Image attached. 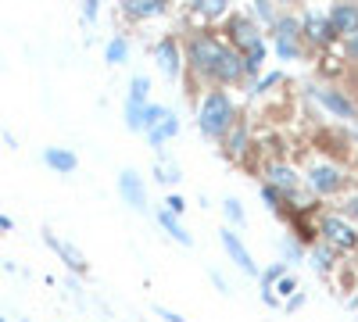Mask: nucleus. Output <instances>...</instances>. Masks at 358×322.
I'll use <instances>...</instances> for the list:
<instances>
[{
	"instance_id": "obj_6",
	"label": "nucleus",
	"mask_w": 358,
	"mask_h": 322,
	"mask_svg": "<svg viewBox=\"0 0 358 322\" xmlns=\"http://www.w3.org/2000/svg\"><path fill=\"white\" fill-rule=\"evenodd\" d=\"M308 183H312V190H315V193L330 197V193H337V190L344 186V175H341L334 165H315V168L308 172Z\"/></svg>"
},
{
	"instance_id": "obj_14",
	"label": "nucleus",
	"mask_w": 358,
	"mask_h": 322,
	"mask_svg": "<svg viewBox=\"0 0 358 322\" xmlns=\"http://www.w3.org/2000/svg\"><path fill=\"white\" fill-rule=\"evenodd\" d=\"M118 186H122V193L129 197L133 208H143V183H140V175H136V172H122Z\"/></svg>"
},
{
	"instance_id": "obj_13",
	"label": "nucleus",
	"mask_w": 358,
	"mask_h": 322,
	"mask_svg": "<svg viewBox=\"0 0 358 322\" xmlns=\"http://www.w3.org/2000/svg\"><path fill=\"white\" fill-rule=\"evenodd\" d=\"M158 57H162L165 75L176 79V75H179V47H176V40H162V43H158Z\"/></svg>"
},
{
	"instance_id": "obj_22",
	"label": "nucleus",
	"mask_w": 358,
	"mask_h": 322,
	"mask_svg": "<svg viewBox=\"0 0 358 322\" xmlns=\"http://www.w3.org/2000/svg\"><path fill=\"white\" fill-rule=\"evenodd\" d=\"M283 276H287V265H283V261H276V265L262 276V290H273V283H280Z\"/></svg>"
},
{
	"instance_id": "obj_31",
	"label": "nucleus",
	"mask_w": 358,
	"mask_h": 322,
	"mask_svg": "<svg viewBox=\"0 0 358 322\" xmlns=\"http://www.w3.org/2000/svg\"><path fill=\"white\" fill-rule=\"evenodd\" d=\"M315 269H319V272H326V269H330V254L315 251Z\"/></svg>"
},
{
	"instance_id": "obj_16",
	"label": "nucleus",
	"mask_w": 358,
	"mask_h": 322,
	"mask_svg": "<svg viewBox=\"0 0 358 322\" xmlns=\"http://www.w3.org/2000/svg\"><path fill=\"white\" fill-rule=\"evenodd\" d=\"M158 222H162V226H165V229H169V233H172V237H176L179 244H183V247H190V244H194V237H190V233H187L183 226H179V222H176V215H169V212H162V215H158Z\"/></svg>"
},
{
	"instance_id": "obj_21",
	"label": "nucleus",
	"mask_w": 358,
	"mask_h": 322,
	"mask_svg": "<svg viewBox=\"0 0 358 322\" xmlns=\"http://www.w3.org/2000/svg\"><path fill=\"white\" fill-rule=\"evenodd\" d=\"M201 15H208V18H215V15H222L226 11V0H197L194 4Z\"/></svg>"
},
{
	"instance_id": "obj_17",
	"label": "nucleus",
	"mask_w": 358,
	"mask_h": 322,
	"mask_svg": "<svg viewBox=\"0 0 358 322\" xmlns=\"http://www.w3.org/2000/svg\"><path fill=\"white\" fill-rule=\"evenodd\" d=\"M165 119H169V108H162V104H147V111H143V129H147V133H155Z\"/></svg>"
},
{
	"instance_id": "obj_29",
	"label": "nucleus",
	"mask_w": 358,
	"mask_h": 322,
	"mask_svg": "<svg viewBox=\"0 0 358 322\" xmlns=\"http://www.w3.org/2000/svg\"><path fill=\"white\" fill-rule=\"evenodd\" d=\"M165 204H169V215H183V208H187V200H183V197H176V193H172Z\"/></svg>"
},
{
	"instance_id": "obj_3",
	"label": "nucleus",
	"mask_w": 358,
	"mask_h": 322,
	"mask_svg": "<svg viewBox=\"0 0 358 322\" xmlns=\"http://www.w3.org/2000/svg\"><path fill=\"white\" fill-rule=\"evenodd\" d=\"M319 229H322V237L330 240L337 251H351V247H358V229H355L351 222H344L341 215H326Z\"/></svg>"
},
{
	"instance_id": "obj_5",
	"label": "nucleus",
	"mask_w": 358,
	"mask_h": 322,
	"mask_svg": "<svg viewBox=\"0 0 358 322\" xmlns=\"http://www.w3.org/2000/svg\"><path fill=\"white\" fill-rule=\"evenodd\" d=\"M297 33H301V22H294V18H280L273 25V36H276V50L283 61H290V57H297Z\"/></svg>"
},
{
	"instance_id": "obj_24",
	"label": "nucleus",
	"mask_w": 358,
	"mask_h": 322,
	"mask_svg": "<svg viewBox=\"0 0 358 322\" xmlns=\"http://www.w3.org/2000/svg\"><path fill=\"white\" fill-rule=\"evenodd\" d=\"M244 61H248V72H255V68L265 61V40H262V43H255V47L244 54Z\"/></svg>"
},
{
	"instance_id": "obj_28",
	"label": "nucleus",
	"mask_w": 358,
	"mask_h": 322,
	"mask_svg": "<svg viewBox=\"0 0 358 322\" xmlns=\"http://www.w3.org/2000/svg\"><path fill=\"white\" fill-rule=\"evenodd\" d=\"M158 180H165V183H179L183 175H179V168H176V165H165V168L158 172Z\"/></svg>"
},
{
	"instance_id": "obj_32",
	"label": "nucleus",
	"mask_w": 358,
	"mask_h": 322,
	"mask_svg": "<svg viewBox=\"0 0 358 322\" xmlns=\"http://www.w3.org/2000/svg\"><path fill=\"white\" fill-rule=\"evenodd\" d=\"M255 11H258V15H262L265 22H273V8H268L265 0H258V4H255Z\"/></svg>"
},
{
	"instance_id": "obj_23",
	"label": "nucleus",
	"mask_w": 358,
	"mask_h": 322,
	"mask_svg": "<svg viewBox=\"0 0 358 322\" xmlns=\"http://www.w3.org/2000/svg\"><path fill=\"white\" fill-rule=\"evenodd\" d=\"M262 200L268 204V208H283V193L273 183H262Z\"/></svg>"
},
{
	"instance_id": "obj_25",
	"label": "nucleus",
	"mask_w": 358,
	"mask_h": 322,
	"mask_svg": "<svg viewBox=\"0 0 358 322\" xmlns=\"http://www.w3.org/2000/svg\"><path fill=\"white\" fill-rule=\"evenodd\" d=\"M222 208H226V215H229L236 226H244L248 215H244V208H241V200H233V197H229V200H222Z\"/></svg>"
},
{
	"instance_id": "obj_2",
	"label": "nucleus",
	"mask_w": 358,
	"mask_h": 322,
	"mask_svg": "<svg viewBox=\"0 0 358 322\" xmlns=\"http://www.w3.org/2000/svg\"><path fill=\"white\" fill-rule=\"evenodd\" d=\"M233 122H236V108H233L229 94H222V90L204 94L201 111H197V126H201V133H204V136H212V140H219V136H226V133L233 129Z\"/></svg>"
},
{
	"instance_id": "obj_33",
	"label": "nucleus",
	"mask_w": 358,
	"mask_h": 322,
	"mask_svg": "<svg viewBox=\"0 0 358 322\" xmlns=\"http://www.w3.org/2000/svg\"><path fill=\"white\" fill-rule=\"evenodd\" d=\"M344 212H348L351 219H358V193H355V197H351V200L344 204Z\"/></svg>"
},
{
	"instance_id": "obj_15",
	"label": "nucleus",
	"mask_w": 358,
	"mask_h": 322,
	"mask_svg": "<svg viewBox=\"0 0 358 322\" xmlns=\"http://www.w3.org/2000/svg\"><path fill=\"white\" fill-rule=\"evenodd\" d=\"M226 151H229L233 158L248 151V122H233V129H229V136H226Z\"/></svg>"
},
{
	"instance_id": "obj_19",
	"label": "nucleus",
	"mask_w": 358,
	"mask_h": 322,
	"mask_svg": "<svg viewBox=\"0 0 358 322\" xmlns=\"http://www.w3.org/2000/svg\"><path fill=\"white\" fill-rule=\"evenodd\" d=\"M176 133H179V119H172V115H169V119H165V122H162V126L151 133V143L158 147V143H165V140H169V136H176Z\"/></svg>"
},
{
	"instance_id": "obj_7",
	"label": "nucleus",
	"mask_w": 358,
	"mask_h": 322,
	"mask_svg": "<svg viewBox=\"0 0 358 322\" xmlns=\"http://www.w3.org/2000/svg\"><path fill=\"white\" fill-rule=\"evenodd\" d=\"M219 237H222V247H226V254L236 261V265H241L248 276H258V265H255V258L248 254V247L241 244V237H236L233 229H219Z\"/></svg>"
},
{
	"instance_id": "obj_20",
	"label": "nucleus",
	"mask_w": 358,
	"mask_h": 322,
	"mask_svg": "<svg viewBox=\"0 0 358 322\" xmlns=\"http://www.w3.org/2000/svg\"><path fill=\"white\" fill-rule=\"evenodd\" d=\"M47 161L54 168H62V172H72L76 168V154H69V151H47Z\"/></svg>"
},
{
	"instance_id": "obj_12",
	"label": "nucleus",
	"mask_w": 358,
	"mask_h": 322,
	"mask_svg": "<svg viewBox=\"0 0 358 322\" xmlns=\"http://www.w3.org/2000/svg\"><path fill=\"white\" fill-rule=\"evenodd\" d=\"M265 175H268V183L280 186V190H297V172L290 165H268Z\"/></svg>"
},
{
	"instance_id": "obj_27",
	"label": "nucleus",
	"mask_w": 358,
	"mask_h": 322,
	"mask_svg": "<svg viewBox=\"0 0 358 322\" xmlns=\"http://www.w3.org/2000/svg\"><path fill=\"white\" fill-rule=\"evenodd\" d=\"M276 290H280L283 298H294V290H297V279H294V276H283V279L276 283Z\"/></svg>"
},
{
	"instance_id": "obj_9",
	"label": "nucleus",
	"mask_w": 358,
	"mask_h": 322,
	"mask_svg": "<svg viewBox=\"0 0 358 322\" xmlns=\"http://www.w3.org/2000/svg\"><path fill=\"white\" fill-rule=\"evenodd\" d=\"M330 25H334V33L355 36L358 33V8L355 4H334L330 8Z\"/></svg>"
},
{
	"instance_id": "obj_18",
	"label": "nucleus",
	"mask_w": 358,
	"mask_h": 322,
	"mask_svg": "<svg viewBox=\"0 0 358 322\" xmlns=\"http://www.w3.org/2000/svg\"><path fill=\"white\" fill-rule=\"evenodd\" d=\"M50 244H54V247H57V251H62V258H65V261H69V265H72V269H76V272H83V269H86V261H83V254H79V251H76V247H69V244H57V240H54V237H50Z\"/></svg>"
},
{
	"instance_id": "obj_10",
	"label": "nucleus",
	"mask_w": 358,
	"mask_h": 322,
	"mask_svg": "<svg viewBox=\"0 0 358 322\" xmlns=\"http://www.w3.org/2000/svg\"><path fill=\"white\" fill-rule=\"evenodd\" d=\"M229 33H233V43H236V50H241V54H248L255 43H262L258 29H255L248 18H233V22H229Z\"/></svg>"
},
{
	"instance_id": "obj_26",
	"label": "nucleus",
	"mask_w": 358,
	"mask_h": 322,
	"mask_svg": "<svg viewBox=\"0 0 358 322\" xmlns=\"http://www.w3.org/2000/svg\"><path fill=\"white\" fill-rule=\"evenodd\" d=\"M126 50H129V47H126V40H111V43H108V61H111V65H118V61L126 57Z\"/></svg>"
},
{
	"instance_id": "obj_4",
	"label": "nucleus",
	"mask_w": 358,
	"mask_h": 322,
	"mask_svg": "<svg viewBox=\"0 0 358 322\" xmlns=\"http://www.w3.org/2000/svg\"><path fill=\"white\" fill-rule=\"evenodd\" d=\"M315 101L322 104V108H330L337 119H348V122H355L358 119V104L348 97V94H341V90H334V86H319L315 90Z\"/></svg>"
},
{
	"instance_id": "obj_8",
	"label": "nucleus",
	"mask_w": 358,
	"mask_h": 322,
	"mask_svg": "<svg viewBox=\"0 0 358 322\" xmlns=\"http://www.w3.org/2000/svg\"><path fill=\"white\" fill-rule=\"evenodd\" d=\"M301 29H305V36H308L312 43H330V40L337 36L334 25H330V15H322V11H308L305 22H301Z\"/></svg>"
},
{
	"instance_id": "obj_11",
	"label": "nucleus",
	"mask_w": 358,
	"mask_h": 322,
	"mask_svg": "<svg viewBox=\"0 0 358 322\" xmlns=\"http://www.w3.org/2000/svg\"><path fill=\"white\" fill-rule=\"evenodd\" d=\"M122 11L129 18H155V15L165 11V4L162 0H122Z\"/></svg>"
},
{
	"instance_id": "obj_30",
	"label": "nucleus",
	"mask_w": 358,
	"mask_h": 322,
	"mask_svg": "<svg viewBox=\"0 0 358 322\" xmlns=\"http://www.w3.org/2000/svg\"><path fill=\"white\" fill-rule=\"evenodd\" d=\"M280 79H283V75H280V72H273V75H265V79H262V82H258V94H265V90H268V86H276V82H280Z\"/></svg>"
},
{
	"instance_id": "obj_1",
	"label": "nucleus",
	"mask_w": 358,
	"mask_h": 322,
	"mask_svg": "<svg viewBox=\"0 0 358 322\" xmlns=\"http://www.w3.org/2000/svg\"><path fill=\"white\" fill-rule=\"evenodd\" d=\"M187 61L201 75L215 79V82H236V79H244V72H248L244 54L236 47H226L212 33H197V36L187 40Z\"/></svg>"
}]
</instances>
